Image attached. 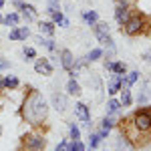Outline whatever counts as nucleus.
Here are the masks:
<instances>
[{"mask_svg":"<svg viewBox=\"0 0 151 151\" xmlns=\"http://www.w3.org/2000/svg\"><path fill=\"white\" fill-rule=\"evenodd\" d=\"M69 135H70V139H73V141L81 139V129H79V125L70 123V125H69Z\"/></svg>","mask_w":151,"mask_h":151,"instance_id":"bb28decb","label":"nucleus"},{"mask_svg":"<svg viewBox=\"0 0 151 151\" xmlns=\"http://www.w3.org/2000/svg\"><path fill=\"white\" fill-rule=\"evenodd\" d=\"M115 151H133V143L127 135H119L115 139Z\"/></svg>","mask_w":151,"mask_h":151,"instance_id":"ddd939ff","label":"nucleus"},{"mask_svg":"<svg viewBox=\"0 0 151 151\" xmlns=\"http://www.w3.org/2000/svg\"><path fill=\"white\" fill-rule=\"evenodd\" d=\"M22 55H24V58H26V60H32V58H36V50L32 47H24Z\"/></svg>","mask_w":151,"mask_h":151,"instance_id":"2f4dec72","label":"nucleus"},{"mask_svg":"<svg viewBox=\"0 0 151 151\" xmlns=\"http://www.w3.org/2000/svg\"><path fill=\"white\" fill-rule=\"evenodd\" d=\"M93 32H95L97 38H101V36L111 35V26H109L107 22H99V20H97V22L93 24Z\"/></svg>","mask_w":151,"mask_h":151,"instance_id":"2eb2a0df","label":"nucleus"},{"mask_svg":"<svg viewBox=\"0 0 151 151\" xmlns=\"http://www.w3.org/2000/svg\"><path fill=\"white\" fill-rule=\"evenodd\" d=\"M143 60H145V63H151V47L143 52Z\"/></svg>","mask_w":151,"mask_h":151,"instance_id":"c9c22d12","label":"nucleus"},{"mask_svg":"<svg viewBox=\"0 0 151 151\" xmlns=\"http://www.w3.org/2000/svg\"><path fill=\"white\" fill-rule=\"evenodd\" d=\"M123 79H125V75H113V81H111L109 89H107V93L111 95V97H115V95L121 91V87H123Z\"/></svg>","mask_w":151,"mask_h":151,"instance_id":"f8f14e48","label":"nucleus"},{"mask_svg":"<svg viewBox=\"0 0 151 151\" xmlns=\"http://www.w3.org/2000/svg\"><path fill=\"white\" fill-rule=\"evenodd\" d=\"M60 26H63V28H69V26H70V20L67 18V16H65V20L60 22Z\"/></svg>","mask_w":151,"mask_h":151,"instance_id":"ea45409f","label":"nucleus"},{"mask_svg":"<svg viewBox=\"0 0 151 151\" xmlns=\"http://www.w3.org/2000/svg\"><path fill=\"white\" fill-rule=\"evenodd\" d=\"M137 81H139V73H137V70H131V73L125 75V79H123V87H129V89H131Z\"/></svg>","mask_w":151,"mask_h":151,"instance_id":"4be33fe9","label":"nucleus"},{"mask_svg":"<svg viewBox=\"0 0 151 151\" xmlns=\"http://www.w3.org/2000/svg\"><path fill=\"white\" fill-rule=\"evenodd\" d=\"M2 24H4V26H10V28L18 26V24H20V14H18V12H10V14H6V16L2 18Z\"/></svg>","mask_w":151,"mask_h":151,"instance_id":"6ab92c4d","label":"nucleus"},{"mask_svg":"<svg viewBox=\"0 0 151 151\" xmlns=\"http://www.w3.org/2000/svg\"><path fill=\"white\" fill-rule=\"evenodd\" d=\"M58 57H60V67L67 70V73H70V70H73V67H75V55L70 52L69 48H63Z\"/></svg>","mask_w":151,"mask_h":151,"instance_id":"423d86ee","label":"nucleus"},{"mask_svg":"<svg viewBox=\"0 0 151 151\" xmlns=\"http://www.w3.org/2000/svg\"><path fill=\"white\" fill-rule=\"evenodd\" d=\"M119 111H121V101H119V99H111V101L107 103V113H109V115H115Z\"/></svg>","mask_w":151,"mask_h":151,"instance_id":"393cba45","label":"nucleus"},{"mask_svg":"<svg viewBox=\"0 0 151 151\" xmlns=\"http://www.w3.org/2000/svg\"><path fill=\"white\" fill-rule=\"evenodd\" d=\"M35 70L38 75H52V63L48 58H36L35 60Z\"/></svg>","mask_w":151,"mask_h":151,"instance_id":"9b49d317","label":"nucleus"},{"mask_svg":"<svg viewBox=\"0 0 151 151\" xmlns=\"http://www.w3.org/2000/svg\"><path fill=\"white\" fill-rule=\"evenodd\" d=\"M36 42H38L40 47H45L47 50H50V52H55V50H57V40H52L50 36L45 38L42 35H38V36H36Z\"/></svg>","mask_w":151,"mask_h":151,"instance_id":"a211bd4d","label":"nucleus"},{"mask_svg":"<svg viewBox=\"0 0 151 151\" xmlns=\"http://www.w3.org/2000/svg\"><path fill=\"white\" fill-rule=\"evenodd\" d=\"M2 18H4V16H2V14H0V24H2Z\"/></svg>","mask_w":151,"mask_h":151,"instance_id":"37998d69","label":"nucleus"},{"mask_svg":"<svg viewBox=\"0 0 151 151\" xmlns=\"http://www.w3.org/2000/svg\"><path fill=\"white\" fill-rule=\"evenodd\" d=\"M105 69L113 75H127V65L123 60H105Z\"/></svg>","mask_w":151,"mask_h":151,"instance_id":"9d476101","label":"nucleus"},{"mask_svg":"<svg viewBox=\"0 0 151 151\" xmlns=\"http://www.w3.org/2000/svg\"><path fill=\"white\" fill-rule=\"evenodd\" d=\"M69 151H87V147H85V143L81 139H77V141H70Z\"/></svg>","mask_w":151,"mask_h":151,"instance_id":"c85d7f7f","label":"nucleus"},{"mask_svg":"<svg viewBox=\"0 0 151 151\" xmlns=\"http://www.w3.org/2000/svg\"><path fill=\"white\" fill-rule=\"evenodd\" d=\"M4 4H6V0H0V8H2V6H4Z\"/></svg>","mask_w":151,"mask_h":151,"instance_id":"a19ab883","label":"nucleus"},{"mask_svg":"<svg viewBox=\"0 0 151 151\" xmlns=\"http://www.w3.org/2000/svg\"><path fill=\"white\" fill-rule=\"evenodd\" d=\"M97 135L101 137V141H103V139H107V135H109V129H103V127H101V131H99Z\"/></svg>","mask_w":151,"mask_h":151,"instance_id":"e433bc0d","label":"nucleus"},{"mask_svg":"<svg viewBox=\"0 0 151 151\" xmlns=\"http://www.w3.org/2000/svg\"><path fill=\"white\" fill-rule=\"evenodd\" d=\"M10 69V60H6V58H0V70H6Z\"/></svg>","mask_w":151,"mask_h":151,"instance_id":"f704fd0d","label":"nucleus"},{"mask_svg":"<svg viewBox=\"0 0 151 151\" xmlns=\"http://www.w3.org/2000/svg\"><path fill=\"white\" fill-rule=\"evenodd\" d=\"M133 127L139 133H149L151 131V111H147V109L137 111L133 115Z\"/></svg>","mask_w":151,"mask_h":151,"instance_id":"f03ea898","label":"nucleus"},{"mask_svg":"<svg viewBox=\"0 0 151 151\" xmlns=\"http://www.w3.org/2000/svg\"><path fill=\"white\" fill-rule=\"evenodd\" d=\"M10 2H12V6H14V8H18V10L22 8V4H24V0H10Z\"/></svg>","mask_w":151,"mask_h":151,"instance_id":"4c0bfd02","label":"nucleus"},{"mask_svg":"<svg viewBox=\"0 0 151 151\" xmlns=\"http://www.w3.org/2000/svg\"><path fill=\"white\" fill-rule=\"evenodd\" d=\"M99 42L103 45L107 50H109V55H115V42H113V38H111V35H107V36H101L99 38Z\"/></svg>","mask_w":151,"mask_h":151,"instance_id":"5701e85b","label":"nucleus"},{"mask_svg":"<svg viewBox=\"0 0 151 151\" xmlns=\"http://www.w3.org/2000/svg\"><path fill=\"white\" fill-rule=\"evenodd\" d=\"M139 151H151V139L145 143V145H141V149Z\"/></svg>","mask_w":151,"mask_h":151,"instance_id":"58836bf2","label":"nucleus"},{"mask_svg":"<svg viewBox=\"0 0 151 151\" xmlns=\"http://www.w3.org/2000/svg\"><path fill=\"white\" fill-rule=\"evenodd\" d=\"M22 145L26 149H32V151H42L45 145H47V139L38 133H30V135H24L22 137Z\"/></svg>","mask_w":151,"mask_h":151,"instance_id":"20e7f679","label":"nucleus"},{"mask_svg":"<svg viewBox=\"0 0 151 151\" xmlns=\"http://www.w3.org/2000/svg\"><path fill=\"white\" fill-rule=\"evenodd\" d=\"M52 107L63 113V111L67 109V97L63 93H57V91H55V93H52Z\"/></svg>","mask_w":151,"mask_h":151,"instance_id":"4468645a","label":"nucleus"},{"mask_svg":"<svg viewBox=\"0 0 151 151\" xmlns=\"http://www.w3.org/2000/svg\"><path fill=\"white\" fill-rule=\"evenodd\" d=\"M119 93H121V99H119L121 101V107H129V105L133 103V97H131V89L129 87H121Z\"/></svg>","mask_w":151,"mask_h":151,"instance_id":"412c9836","label":"nucleus"},{"mask_svg":"<svg viewBox=\"0 0 151 151\" xmlns=\"http://www.w3.org/2000/svg\"><path fill=\"white\" fill-rule=\"evenodd\" d=\"M83 20L89 24V26H93V24L99 20V14H97V10H85L83 12Z\"/></svg>","mask_w":151,"mask_h":151,"instance_id":"b1692460","label":"nucleus"},{"mask_svg":"<svg viewBox=\"0 0 151 151\" xmlns=\"http://www.w3.org/2000/svg\"><path fill=\"white\" fill-rule=\"evenodd\" d=\"M101 127H103V129H109V131H111V129L115 127V119H113L111 115L103 117V121H101Z\"/></svg>","mask_w":151,"mask_h":151,"instance_id":"c756f323","label":"nucleus"},{"mask_svg":"<svg viewBox=\"0 0 151 151\" xmlns=\"http://www.w3.org/2000/svg\"><path fill=\"white\" fill-rule=\"evenodd\" d=\"M129 16H131L129 2H117V6H115V20L123 26V24L129 20Z\"/></svg>","mask_w":151,"mask_h":151,"instance_id":"39448f33","label":"nucleus"},{"mask_svg":"<svg viewBox=\"0 0 151 151\" xmlns=\"http://www.w3.org/2000/svg\"><path fill=\"white\" fill-rule=\"evenodd\" d=\"M143 26H145L143 16H141V14H133V16H129L127 22L121 26V30H125V35H129V36H135L143 30Z\"/></svg>","mask_w":151,"mask_h":151,"instance_id":"7ed1b4c3","label":"nucleus"},{"mask_svg":"<svg viewBox=\"0 0 151 151\" xmlns=\"http://www.w3.org/2000/svg\"><path fill=\"white\" fill-rule=\"evenodd\" d=\"M18 79L16 77H12V75H8V77H4V79H0V89H8V91H14V89H18Z\"/></svg>","mask_w":151,"mask_h":151,"instance_id":"dca6fc26","label":"nucleus"},{"mask_svg":"<svg viewBox=\"0 0 151 151\" xmlns=\"http://www.w3.org/2000/svg\"><path fill=\"white\" fill-rule=\"evenodd\" d=\"M103 57V48H93V50H89V55H87V63H95V60H99V58Z\"/></svg>","mask_w":151,"mask_h":151,"instance_id":"a878e982","label":"nucleus"},{"mask_svg":"<svg viewBox=\"0 0 151 151\" xmlns=\"http://www.w3.org/2000/svg\"><path fill=\"white\" fill-rule=\"evenodd\" d=\"M69 145H70L69 141H67V139H63V141H58V145L55 147V151H69Z\"/></svg>","mask_w":151,"mask_h":151,"instance_id":"72a5a7b5","label":"nucleus"},{"mask_svg":"<svg viewBox=\"0 0 151 151\" xmlns=\"http://www.w3.org/2000/svg\"><path fill=\"white\" fill-rule=\"evenodd\" d=\"M75 115L79 121H83L85 125H91V111L85 103H77L75 105Z\"/></svg>","mask_w":151,"mask_h":151,"instance_id":"1a4fd4ad","label":"nucleus"},{"mask_svg":"<svg viewBox=\"0 0 151 151\" xmlns=\"http://www.w3.org/2000/svg\"><path fill=\"white\" fill-rule=\"evenodd\" d=\"M38 32L45 36H52L55 35V22L52 20H40L38 22Z\"/></svg>","mask_w":151,"mask_h":151,"instance_id":"f3484780","label":"nucleus"},{"mask_svg":"<svg viewBox=\"0 0 151 151\" xmlns=\"http://www.w3.org/2000/svg\"><path fill=\"white\" fill-rule=\"evenodd\" d=\"M99 143H101V137H99L97 133H91V135H89V149H97Z\"/></svg>","mask_w":151,"mask_h":151,"instance_id":"7c9ffc66","label":"nucleus"},{"mask_svg":"<svg viewBox=\"0 0 151 151\" xmlns=\"http://www.w3.org/2000/svg\"><path fill=\"white\" fill-rule=\"evenodd\" d=\"M67 93H69L70 97H79V95L83 93V91H81V85L75 81V77H70L69 83H67Z\"/></svg>","mask_w":151,"mask_h":151,"instance_id":"aec40b11","label":"nucleus"},{"mask_svg":"<svg viewBox=\"0 0 151 151\" xmlns=\"http://www.w3.org/2000/svg\"><path fill=\"white\" fill-rule=\"evenodd\" d=\"M18 14H20V20H24V22L28 24V22H32L36 16H38V10H36L32 4H26V2H24V4H22V8H20V12H18Z\"/></svg>","mask_w":151,"mask_h":151,"instance_id":"0eeeda50","label":"nucleus"},{"mask_svg":"<svg viewBox=\"0 0 151 151\" xmlns=\"http://www.w3.org/2000/svg\"><path fill=\"white\" fill-rule=\"evenodd\" d=\"M47 113H48V105L45 101V97L38 93V91H30V93L26 95L24 103H22L24 121L30 123V125H35V127H38L47 119Z\"/></svg>","mask_w":151,"mask_h":151,"instance_id":"f257e3e1","label":"nucleus"},{"mask_svg":"<svg viewBox=\"0 0 151 151\" xmlns=\"http://www.w3.org/2000/svg\"><path fill=\"white\" fill-rule=\"evenodd\" d=\"M30 36V28L28 26H14V28H10V32H8V38L10 40H26Z\"/></svg>","mask_w":151,"mask_h":151,"instance_id":"6e6552de","label":"nucleus"},{"mask_svg":"<svg viewBox=\"0 0 151 151\" xmlns=\"http://www.w3.org/2000/svg\"><path fill=\"white\" fill-rule=\"evenodd\" d=\"M50 20H52L55 24H60L63 20H65V14H63V10H57V12H52V14H50Z\"/></svg>","mask_w":151,"mask_h":151,"instance_id":"473e14b6","label":"nucleus"},{"mask_svg":"<svg viewBox=\"0 0 151 151\" xmlns=\"http://www.w3.org/2000/svg\"><path fill=\"white\" fill-rule=\"evenodd\" d=\"M117 2H129V0H117Z\"/></svg>","mask_w":151,"mask_h":151,"instance_id":"79ce46f5","label":"nucleus"},{"mask_svg":"<svg viewBox=\"0 0 151 151\" xmlns=\"http://www.w3.org/2000/svg\"><path fill=\"white\" fill-rule=\"evenodd\" d=\"M60 10V0H48L47 2V12L48 14H52V12Z\"/></svg>","mask_w":151,"mask_h":151,"instance_id":"cd10ccee","label":"nucleus"}]
</instances>
